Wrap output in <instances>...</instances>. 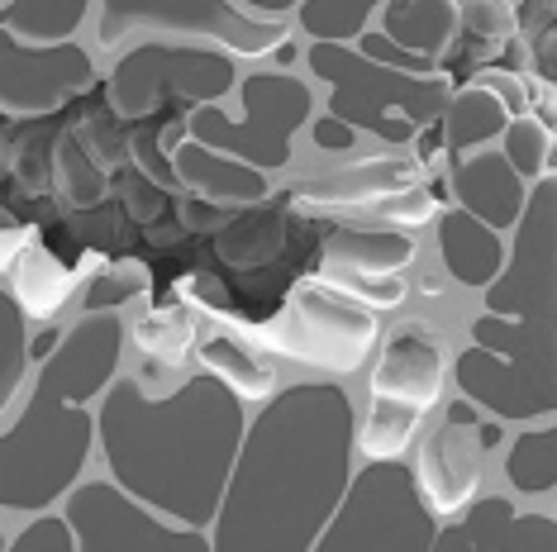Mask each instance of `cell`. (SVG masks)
Here are the masks:
<instances>
[{"instance_id": "3957f363", "label": "cell", "mask_w": 557, "mask_h": 552, "mask_svg": "<svg viewBox=\"0 0 557 552\" xmlns=\"http://www.w3.org/2000/svg\"><path fill=\"white\" fill-rule=\"evenodd\" d=\"M453 376L496 419L557 414V172L529 186L510 262L486 286V315L472 319V348Z\"/></svg>"}, {"instance_id": "4fadbf2b", "label": "cell", "mask_w": 557, "mask_h": 552, "mask_svg": "<svg viewBox=\"0 0 557 552\" xmlns=\"http://www.w3.org/2000/svg\"><path fill=\"white\" fill-rule=\"evenodd\" d=\"M96 81V62L77 43H24L0 29V110L10 120L53 115Z\"/></svg>"}, {"instance_id": "277c9868", "label": "cell", "mask_w": 557, "mask_h": 552, "mask_svg": "<svg viewBox=\"0 0 557 552\" xmlns=\"http://www.w3.org/2000/svg\"><path fill=\"white\" fill-rule=\"evenodd\" d=\"M124 353V319L115 310L82 315L62 329L58 348L29 386V400L0 434V505L15 514H44L77 491V476L100 438V414L86 400L115 386Z\"/></svg>"}, {"instance_id": "1f68e13d", "label": "cell", "mask_w": 557, "mask_h": 552, "mask_svg": "<svg viewBox=\"0 0 557 552\" xmlns=\"http://www.w3.org/2000/svg\"><path fill=\"white\" fill-rule=\"evenodd\" d=\"M500 153L510 158V167L519 172V177L534 186L539 177H548V153H553L548 124H543L539 115H515L510 129H505V138H500Z\"/></svg>"}, {"instance_id": "7402d4cb", "label": "cell", "mask_w": 557, "mask_h": 552, "mask_svg": "<svg viewBox=\"0 0 557 552\" xmlns=\"http://www.w3.org/2000/svg\"><path fill=\"white\" fill-rule=\"evenodd\" d=\"M410 262H414L410 229H329L324 234V272L396 276Z\"/></svg>"}, {"instance_id": "60d3db41", "label": "cell", "mask_w": 557, "mask_h": 552, "mask_svg": "<svg viewBox=\"0 0 557 552\" xmlns=\"http://www.w3.org/2000/svg\"><path fill=\"white\" fill-rule=\"evenodd\" d=\"M534 67L543 81H557V29H543L534 43Z\"/></svg>"}, {"instance_id": "52a82bcc", "label": "cell", "mask_w": 557, "mask_h": 552, "mask_svg": "<svg viewBox=\"0 0 557 552\" xmlns=\"http://www.w3.org/2000/svg\"><path fill=\"white\" fill-rule=\"evenodd\" d=\"M438 519L405 462H367L314 552H429Z\"/></svg>"}, {"instance_id": "ab89813d", "label": "cell", "mask_w": 557, "mask_h": 552, "mask_svg": "<svg viewBox=\"0 0 557 552\" xmlns=\"http://www.w3.org/2000/svg\"><path fill=\"white\" fill-rule=\"evenodd\" d=\"M429 552H481V538L476 529L467 519H453V524H443L438 538H434V548Z\"/></svg>"}, {"instance_id": "f35d334b", "label": "cell", "mask_w": 557, "mask_h": 552, "mask_svg": "<svg viewBox=\"0 0 557 552\" xmlns=\"http://www.w3.org/2000/svg\"><path fill=\"white\" fill-rule=\"evenodd\" d=\"M310 143L320 148V153H348V148H352V129H348L344 120L324 115V120L310 124Z\"/></svg>"}, {"instance_id": "2e32d148", "label": "cell", "mask_w": 557, "mask_h": 552, "mask_svg": "<svg viewBox=\"0 0 557 552\" xmlns=\"http://www.w3.org/2000/svg\"><path fill=\"white\" fill-rule=\"evenodd\" d=\"M172 167H176L182 191H191L200 200H214V205H224V210H248V205L272 200L268 172L248 167L244 158H230V153H220V148L196 143V138L172 143Z\"/></svg>"}, {"instance_id": "484cf974", "label": "cell", "mask_w": 557, "mask_h": 552, "mask_svg": "<svg viewBox=\"0 0 557 552\" xmlns=\"http://www.w3.org/2000/svg\"><path fill=\"white\" fill-rule=\"evenodd\" d=\"M424 414L405 400H386L372 396V410L358 424V448L367 453V462H400V453L414 443V429H420Z\"/></svg>"}, {"instance_id": "e0dca14e", "label": "cell", "mask_w": 557, "mask_h": 552, "mask_svg": "<svg viewBox=\"0 0 557 552\" xmlns=\"http://www.w3.org/2000/svg\"><path fill=\"white\" fill-rule=\"evenodd\" d=\"M438 258H443V272L458 286L486 291L505 272V262H510V248H505V234H496L486 219L453 205L438 215Z\"/></svg>"}, {"instance_id": "e575fe53", "label": "cell", "mask_w": 557, "mask_h": 552, "mask_svg": "<svg viewBox=\"0 0 557 552\" xmlns=\"http://www.w3.org/2000/svg\"><path fill=\"white\" fill-rule=\"evenodd\" d=\"M434 215H438V205L424 186H405V191L372 200V219H386V224H396V229H414V224H424Z\"/></svg>"}, {"instance_id": "5b68a950", "label": "cell", "mask_w": 557, "mask_h": 552, "mask_svg": "<svg viewBox=\"0 0 557 552\" xmlns=\"http://www.w3.org/2000/svg\"><path fill=\"white\" fill-rule=\"evenodd\" d=\"M306 67L329 86V115L344 120L348 129L376 134L391 148H405L434 129L453 100L448 77L382 67L348 43H310Z\"/></svg>"}, {"instance_id": "ffe728a7", "label": "cell", "mask_w": 557, "mask_h": 552, "mask_svg": "<svg viewBox=\"0 0 557 552\" xmlns=\"http://www.w3.org/2000/svg\"><path fill=\"white\" fill-rule=\"evenodd\" d=\"M290 238V205L286 200H262V205L234 210L214 234V248L230 267H262V262L282 258Z\"/></svg>"}, {"instance_id": "44dd1931", "label": "cell", "mask_w": 557, "mask_h": 552, "mask_svg": "<svg viewBox=\"0 0 557 552\" xmlns=\"http://www.w3.org/2000/svg\"><path fill=\"white\" fill-rule=\"evenodd\" d=\"M458 29H462L458 0H386L382 5V34L414 58L443 62Z\"/></svg>"}, {"instance_id": "8992f818", "label": "cell", "mask_w": 557, "mask_h": 552, "mask_svg": "<svg viewBox=\"0 0 557 552\" xmlns=\"http://www.w3.org/2000/svg\"><path fill=\"white\" fill-rule=\"evenodd\" d=\"M244 91V115L230 120L220 105H196L176 120L168 134V153L182 138H196L206 148H220L230 158H244L258 172H282L290 162V143H296L300 124H310L314 96L310 86L290 72H252L238 81Z\"/></svg>"}, {"instance_id": "30bf717a", "label": "cell", "mask_w": 557, "mask_h": 552, "mask_svg": "<svg viewBox=\"0 0 557 552\" xmlns=\"http://www.w3.org/2000/svg\"><path fill=\"white\" fill-rule=\"evenodd\" d=\"M134 29L182 34V39L230 48L244 58L276 53L286 43V20H258L234 0H100V48L124 43Z\"/></svg>"}, {"instance_id": "83f0119b", "label": "cell", "mask_w": 557, "mask_h": 552, "mask_svg": "<svg viewBox=\"0 0 557 552\" xmlns=\"http://www.w3.org/2000/svg\"><path fill=\"white\" fill-rule=\"evenodd\" d=\"M386 0H300L296 20L310 34V43H352L367 34V20Z\"/></svg>"}, {"instance_id": "4dcf8cb0", "label": "cell", "mask_w": 557, "mask_h": 552, "mask_svg": "<svg viewBox=\"0 0 557 552\" xmlns=\"http://www.w3.org/2000/svg\"><path fill=\"white\" fill-rule=\"evenodd\" d=\"M58 186L67 196V205H96L110 191V172L100 167V158L82 143V134H62L58 143Z\"/></svg>"}, {"instance_id": "d6a6232c", "label": "cell", "mask_w": 557, "mask_h": 552, "mask_svg": "<svg viewBox=\"0 0 557 552\" xmlns=\"http://www.w3.org/2000/svg\"><path fill=\"white\" fill-rule=\"evenodd\" d=\"M144 286H148V276L138 272V267H106V272L91 276V286H86V296H82V310H86V315L120 310L124 300H134Z\"/></svg>"}, {"instance_id": "6da1fadb", "label": "cell", "mask_w": 557, "mask_h": 552, "mask_svg": "<svg viewBox=\"0 0 557 552\" xmlns=\"http://www.w3.org/2000/svg\"><path fill=\"white\" fill-rule=\"evenodd\" d=\"M358 410L334 381L282 386L238 448L210 524L214 552H314L352 486Z\"/></svg>"}, {"instance_id": "9a60e30c", "label": "cell", "mask_w": 557, "mask_h": 552, "mask_svg": "<svg viewBox=\"0 0 557 552\" xmlns=\"http://www.w3.org/2000/svg\"><path fill=\"white\" fill-rule=\"evenodd\" d=\"M448 186H453V196H458V205L467 215L486 219L496 234H515V224L529 205V181L510 167V158L491 153V148L453 162Z\"/></svg>"}, {"instance_id": "ba28073f", "label": "cell", "mask_w": 557, "mask_h": 552, "mask_svg": "<svg viewBox=\"0 0 557 552\" xmlns=\"http://www.w3.org/2000/svg\"><path fill=\"white\" fill-rule=\"evenodd\" d=\"M234 58L224 48H186V43H138L129 48L106 81L110 110L134 124L153 120L172 105H220L234 91Z\"/></svg>"}, {"instance_id": "603a6c76", "label": "cell", "mask_w": 557, "mask_h": 552, "mask_svg": "<svg viewBox=\"0 0 557 552\" xmlns=\"http://www.w3.org/2000/svg\"><path fill=\"white\" fill-rule=\"evenodd\" d=\"M462 519L476 529L481 552H557V519L515 514L505 495H476Z\"/></svg>"}, {"instance_id": "d4e9b609", "label": "cell", "mask_w": 557, "mask_h": 552, "mask_svg": "<svg viewBox=\"0 0 557 552\" xmlns=\"http://www.w3.org/2000/svg\"><path fill=\"white\" fill-rule=\"evenodd\" d=\"M200 367L210 376H220L230 391L238 396H252V400H272V367L262 362L252 348H244L234 334H210L200 343Z\"/></svg>"}, {"instance_id": "9c48e42d", "label": "cell", "mask_w": 557, "mask_h": 552, "mask_svg": "<svg viewBox=\"0 0 557 552\" xmlns=\"http://www.w3.org/2000/svg\"><path fill=\"white\" fill-rule=\"evenodd\" d=\"M376 334H382V324H376V310L367 300L334 281H300L286 310L272 319L268 343L276 353L306 362V367L348 376L372 357Z\"/></svg>"}, {"instance_id": "d590c367", "label": "cell", "mask_w": 557, "mask_h": 552, "mask_svg": "<svg viewBox=\"0 0 557 552\" xmlns=\"http://www.w3.org/2000/svg\"><path fill=\"white\" fill-rule=\"evenodd\" d=\"M5 552H82L77 548V529H72L67 514H39L24 534H15V543Z\"/></svg>"}, {"instance_id": "d6986e66", "label": "cell", "mask_w": 557, "mask_h": 552, "mask_svg": "<svg viewBox=\"0 0 557 552\" xmlns=\"http://www.w3.org/2000/svg\"><path fill=\"white\" fill-rule=\"evenodd\" d=\"M515 110L505 105V100L491 91V86H462V91H453L448 110H443L438 129H443V148L453 153V162L472 158L481 153V148H491L496 138H505V129H510Z\"/></svg>"}, {"instance_id": "7c38bea8", "label": "cell", "mask_w": 557, "mask_h": 552, "mask_svg": "<svg viewBox=\"0 0 557 552\" xmlns=\"http://www.w3.org/2000/svg\"><path fill=\"white\" fill-rule=\"evenodd\" d=\"M67 519L82 552H214V543L191 524H176L115 481H86L67 495Z\"/></svg>"}, {"instance_id": "cb8c5ba5", "label": "cell", "mask_w": 557, "mask_h": 552, "mask_svg": "<svg viewBox=\"0 0 557 552\" xmlns=\"http://www.w3.org/2000/svg\"><path fill=\"white\" fill-rule=\"evenodd\" d=\"M91 0H0V29L24 43H72Z\"/></svg>"}, {"instance_id": "8fae6325", "label": "cell", "mask_w": 557, "mask_h": 552, "mask_svg": "<svg viewBox=\"0 0 557 552\" xmlns=\"http://www.w3.org/2000/svg\"><path fill=\"white\" fill-rule=\"evenodd\" d=\"M491 448H500L496 414H486L476 400L458 396L448 410H443L438 429L424 434L420 462H414V476H420V491L429 500V510L448 514V519H462L481 491Z\"/></svg>"}, {"instance_id": "8d00e7d4", "label": "cell", "mask_w": 557, "mask_h": 552, "mask_svg": "<svg viewBox=\"0 0 557 552\" xmlns=\"http://www.w3.org/2000/svg\"><path fill=\"white\" fill-rule=\"evenodd\" d=\"M358 53H367L372 62H382V67H400V72H420V77H438V62L405 53V48H400V43H391L382 29H367L362 39H358Z\"/></svg>"}, {"instance_id": "f1b7e54d", "label": "cell", "mask_w": 557, "mask_h": 552, "mask_svg": "<svg viewBox=\"0 0 557 552\" xmlns=\"http://www.w3.org/2000/svg\"><path fill=\"white\" fill-rule=\"evenodd\" d=\"M34 343H29V319H24V305L15 296V286H5L0 296V405H10L29 372Z\"/></svg>"}, {"instance_id": "836d02e7", "label": "cell", "mask_w": 557, "mask_h": 552, "mask_svg": "<svg viewBox=\"0 0 557 552\" xmlns=\"http://www.w3.org/2000/svg\"><path fill=\"white\" fill-rule=\"evenodd\" d=\"M458 15H462V29L476 34V39H515L519 29V15L510 0H458Z\"/></svg>"}, {"instance_id": "7a4b0ae2", "label": "cell", "mask_w": 557, "mask_h": 552, "mask_svg": "<svg viewBox=\"0 0 557 552\" xmlns=\"http://www.w3.org/2000/svg\"><path fill=\"white\" fill-rule=\"evenodd\" d=\"M96 414L110 481L176 524L210 529L248 438L244 396L210 372L186 376L172 396H148L138 376H120Z\"/></svg>"}, {"instance_id": "4316f807", "label": "cell", "mask_w": 557, "mask_h": 552, "mask_svg": "<svg viewBox=\"0 0 557 552\" xmlns=\"http://www.w3.org/2000/svg\"><path fill=\"white\" fill-rule=\"evenodd\" d=\"M505 476L519 495L557 491V424L548 429H524L505 453Z\"/></svg>"}, {"instance_id": "7bdbcfd3", "label": "cell", "mask_w": 557, "mask_h": 552, "mask_svg": "<svg viewBox=\"0 0 557 552\" xmlns=\"http://www.w3.org/2000/svg\"><path fill=\"white\" fill-rule=\"evenodd\" d=\"M553 10H557V0H553Z\"/></svg>"}, {"instance_id": "ac0fdd59", "label": "cell", "mask_w": 557, "mask_h": 552, "mask_svg": "<svg viewBox=\"0 0 557 552\" xmlns=\"http://www.w3.org/2000/svg\"><path fill=\"white\" fill-rule=\"evenodd\" d=\"M420 177L414 158H372V162H352L344 172H324V177L296 181L286 200H310V205H372L391 191H405Z\"/></svg>"}, {"instance_id": "f546056e", "label": "cell", "mask_w": 557, "mask_h": 552, "mask_svg": "<svg viewBox=\"0 0 557 552\" xmlns=\"http://www.w3.org/2000/svg\"><path fill=\"white\" fill-rule=\"evenodd\" d=\"M62 134H67V129H58V120H48V124L34 120L29 143H20V134L5 138V162H10V172H15V177H24V186H29V191H48V186H53Z\"/></svg>"}, {"instance_id": "b9f144b4", "label": "cell", "mask_w": 557, "mask_h": 552, "mask_svg": "<svg viewBox=\"0 0 557 552\" xmlns=\"http://www.w3.org/2000/svg\"><path fill=\"white\" fill-rule=\"evenodd\" d=\"M234 5H244L258 20H286L290 10H300V0H234Z\"/></svg>"}, {"instance_id": "74e56055", "label": "cell", "mask_w": 557, "mask_h": 552, "mask_svg": "<svg viewBox=\"0 0 557 552\" xmlns=\"http://www.w3.org/2000/svg\"><path fill=\"white\" fill-rule=\"evenodd\" d=\"M120 191H124V200H129V210H134L138 219H158L162 215V200H168V196H162V186L153 177H144L138 167L124 177Z\"/></svg>"}, {"instance_id": "5bb4252c", "label": "cell", "mask_w": 557, "mask_h": 552, "mask_svg": "<svg viewBox=\"0 0 557 552\" xmlns=\"http://www.w3.org/2000/svg\"><path fill=\"white\" fill-rule=\"evenodd\" d=\"M443 381H448V357H443V348L434 338L424 329H396L382 343V357H376L372 396L405 400V405H414L424 414L438 405Z\"/></svg>"}]
</instances>
